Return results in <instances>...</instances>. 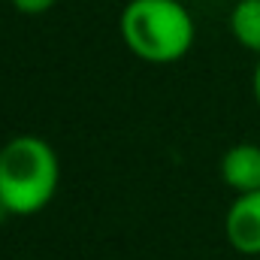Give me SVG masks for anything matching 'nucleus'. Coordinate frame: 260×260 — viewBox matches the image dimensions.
Segmentation results:
<instances>
[{
	"label": "nucleus",
	"mask_w": 260,
	"mask_h": 260,
	"mask_svg": "<svg viewBox=\"0 0 260 260\" xmlns=\"http://www.w3.org/2000/svg\"><path fill=\"white\" fill-rule=\"evenodd\" d=\"M251 91H254V100L260 106V55H257V67H254V76H251Z\"/></svg>",
	"instance_id": "0eeeda50"
},
{
	"label": "nucleus",
	"mask_w": 260,
	"mask_h": 260,
	"mask_svg": "<svg viewBox=\"0 0 260 260\" xmlns=\"http://www.w3.org/2000/svg\"><path fill=\"white\" fill-rule=\"evenodd\" d=\"M218 176L233 194L260 191V145L257 142H236V145H230L221 154Z\"/></svg>",
	"instance_id": "20e7f679"
},
{
	"label": "nucleus",
	"mask_w": 260,
	"mask_h": 260,
	"mask_svg": "<svg viewBox=\"0 0 260 260\" xmlns=\"http://www.w3.org/2000/svg\"><path fill=\"white\" fill-rule=\"evenodd\" d=\"M230 34L245 52L260 55V0H236L233 3Z\"/></svg>",
	"instance_id": "39448f33"
},
{
	"label": "nucleus",
	"mask_w": 260,
	"mask_h": 260,
	"mask_svg": "<svg viewBox=\"0 0 260 260\" xmlns=\"http://www.w3.org/2000/svg\"><path fill=\"white\" fill-rule=\"evenodd\" d=\"M9 3H12V9L21 12V15H46L49 9H55L58 0H9Z\"/></svg>",
	"instance_id": "423d86ee"
},
{
	"label": "nucleus",
	"mask_w": 260,
	"mask_h": 260,
	"mask_svg": "<svg viewBox=\"0 0 260 260\" xmlns=\"http://www.w3.org/2000/svg\"><path fill=\"white\" fill-rule=\"evenodd\" d=\"M118 34L130 55L145 64H176L197 40L194 15L182 0H127Z\"/></svg>",
	"instance_id": "f03ea898"
},
{
	"label": "nucleus",
	"mask_w": 260,
	"mask_h": 260,
	"mask_svg": "<svg viewBox=\"0 0 260 260\" xmlns=\"http://www.w3.org/2000/svg\"><path fill=\"white\" fill-rule=\"evenodd\" d=\"M224 233L236 254L260 260V191L233 197L224 215Z\"/></svg>",
	"instance_id": "7ed1b4c3"
},
{
	"label": "nucleus",
	"mask_w": 260,
	"mask_h": 260,
	"mask_svg": "<svg viewBox=\"0 0 260 260\" xmlns=\"http://www.w3.org/2000/svg\"><path fill=\"white\" fill-rule=\"evenodd\" d=\"M61 160L52 142L18 133L0 145V209L15 218L40 215L58 194Z\"/></svg>",
	"instance_id": "f257e3e1"
}]
</instances>
